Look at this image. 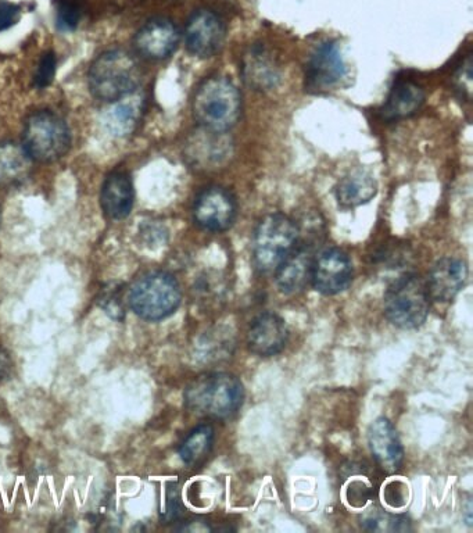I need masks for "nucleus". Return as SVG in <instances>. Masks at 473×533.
I'll list each match as a JSON object with an SVG mask.
<instances>
[{
	"label": "nucleus",
	"mask_w": 473,
	"mask_h": 533,
	"mask_svg": "<svg viewBox=\"0 0 473 533\" xmlns=\"http://www.w3.org/2000/svg\"><path fill=\"white\" fill-rule=\"evenodd\" d=\"M425 102V92L421 85L406 78H399L386 102L383 103L381 116L386 121H399L414 116Z\"/></svg>",
	"instance_id": "6ab92c4d"
},
{
	"label": "nucleus",
	"mask_w": 473,
	"mask_h": 533,
	"mask_svg": "<svg viewBox=\"0 0 473 533\" xmlns=\"http://www.w3.org/2000/svg\"><path fill=\"white\" fill-rule=\"evenodd\" d=\"M238 214L236 199L222 186H209L197 195L193 220L204 231L224 232L235 223Z\"/></svg>",
	"instance_id": "6e6552de"
},
{
	"label": "nucleus",
	"mask_w": 473,
	"mask_h": 533,
	"mask_svg": "<svg viewBox=\"0 0 473 533\" xmlns=\"http://www.w3.org/2000/svg\"><path fill=\"white\" fill-rule=\"evenodd\" d=\"M368 445L372 456L383 471L394 474L404 461V449L392 422L385 417L372 422L368 429Z\"/></svg>",
	"instance_id": "4468645a"
},
{
	"label": "nucleus",
	"mask_w": 473,
	"mask_h": 533,
	"mask_svg": "<svg viewBox=\"0 0 473 533\" xmlns=\"http://www.w3.org/2000/svg\"><path fill=\"white\" fill-rule=\"evenodd\" d=\"M0 224H2V211H0Z\"/></svg>",
	"instance_id": "473e14b6"
},
{
	"label": "nucleus",
	"mask_w": 473,
	"mask_h": 533,
	"mask_svg": "<svg viewBox=\"0 0 473 533\" xmlns=\"http://www.w3.org/2000/svg\"><path fill=\"white\" fill-rule=\"evenodd\" d=\"M14 363L10 353L6 349L0 348V381H6L12 377Z\"/></svg>",
	"instance_id": "7c9ffc66"
},
{
	"label": "nucleus",
	"mask_w": 473,
	"mask_h": 533,
	"mask_svg": "<svg viewBox=\"0 0 473 533\" xmlns=\"http://www.w3.org/2000/svg\"><path fill=\"white\" fill-rule=\"evenodd\" d=\"M215 432L209 424H202L193 429L179 446V456L186 465L203 463L214 445Z\"/></svg>",
	"instance_id": "b1692460"
},
{
	"label": "nucleus",
	"mask_w": 473,
	"mask_h": 533,
	"mask_svg": "<svg viewBox=\"0 0 473 533\" xmlns=\"http://www.w3.org/2000/svg\"><path fill=\"white\" fill-rule=\"evenodd\" d=\"M100 309L105 311L111 320H116L118 323L125 318V304L123 298V285L110 284L102 289L98 298Z\"/></svg>",
	"instance_id": "bb28decb"
},
{
	"label": "nucleus",
	"mask_w": 473,
	"mask_h": 533,
	"mask_svg": "<svg viewBox=\"0 0 473 533\" xmlns=\"http://www.w3.org/2000/svg\"><path fill=\"white\" fill-rule=\"evenodd\" d=\"M181 300V286L177 279L164 271H153L136 279L127 295L129 309L142 320L152 323L172 316Z\"/></svg>",
	"instance_id": "39448f33"
},
{
	"label": "nucleus",
	"mask_w": 473,
	"mask_h": 533,
	"mask_svg": "<svg viewBox=\"0 0 473 533\" xmlns=\"http://www.w3.org/2000/svg\"><path fill=\"white\" fill-rule=\"evenodd\" d=\"M114 103L116 105L107 110L105 117H103V123H105L107 131L114 137H127L135 131L136 125L141 120L145 100H143L142 95L135 92Z\"/></svg>",
	"instance_id": "412c9836"
},
{
	"label": "nucleus",
	"mask_w": 473,
	"mask_h": 533,
	"mask_svg": "<svg viewBox=\"0 0 473 533\" xmlns=\"http://www.w3.org/2000/svg\"><path fill=\"white\" fill-rule=\"evenodd\" d=\"M300 242V228L282 213L268 214L253 236L254 266L261 274H275Z\"/></svg>",
	"instance_id": "20e7f679"
},
{
	"label": "nucleus",
	"mask_w": 473,
	"mask_h": 533,
	"mask_svg": "<svg viewBox=\"0 0 473 533\" xmlns=\"http://www.w3.org/2000/svg\"><path fill=\"white\" fill-rule=\"evenodd\" d=\"M135 192L128 174L116 171L103 182L100 206L110 220H124L134 207Z\"/></svg>",
	"instance_id": "a211bd4d"
},
{
	"label": "nucleus",
	"mask_w": 473,
	"mask_h": 533,
	"mask_svg": "<svg viewBox=\"0 0 473 533\" xmlns=\"http://www.w3.org/2000/svg\"><path fill=\"white\" fill-rule=\"evenodd\" d=\"M361 527L371 532H406L411 531V521L406 515L369 511L361 518Z\"/></svg>",
	"instance_id": "393cba45"
},
{
	"label": "nucleus",
	"mask_w": 473,
	"mask_h": 533,
	"mask_svg": "<svg viewBox=\"0 0 473 533\" xmlns=\"http://www.w3.org/2000/svg\"><path fill=\"white\" fill-rule=\"evenodd\" d=\"M314 257L313 246L297 243L296 249L275 271L279 291L285 295H295L303 291L311 279Z\"/></svg>",
	"instance_id": "dca6fc26"
},
{
	"label": "nucleus",
	"mask_w": 473,
	"mask_h": 533,
	"mask_svg": "<svg viewBox=\"0 0 473 533\" xmlns=\"http://www.w3.org/2000/svg\"><path fill=\"white\" fill-rule=\"evenodd\" d=\"M346 75V63L339 46L324 42L315 48L306 64V88L308 91H328L339 84Z\"/></svg>",
	"instance_id": "9b49d317"
},
{
	"label": "nucleus",
	"mask_w": 473,
	"mask_h": 533,
	"mask_svg": "<svg viewBox=\"0 0 473 533\" xmlns=\"http://www.w3.org/2000/svg\"><path fill=\"white\" fill-rule=\"evenodd\" d=\"M468 274V264L457 257L437 261L426 281L430 298L440 303L451 302L467 284Z\"/></svg>",
	"instance_id": "2eb2a0df"
},
{
	"label": "nucleus",
	"mask_w": 473,
	"mask_h": 533,
	"mask_svg": "<svg viewBox=\"0 0 473 533\" xmlns=\"http://www.w3.org/2000/svg\"><path fill=\"white\" fill-rule=\"evenodd\" d=\"M177 531H184V532H206V531H213V528L210 527L209 524H207L206 521H189L186 522V525H182V527H178Z\"/></svg>",
	"instance_id": "2f4dec72"
},
{
	"label": "nucleus",
	"mask_w": 473,
	"mask_h": 533,
	"mask_svg": "<svg viewBox=\"0 0 473 533\" xmlns=\"http://www.w3.org/2000/svg\"><path fill=\"white\" fill-rule=\"evenodd\" d=\"M19 19V6L10 2H0V31L9 30Z\"/></svg>",
	"instance_id": "c85d7f7f"
},
{
	"label": "nucleus",
	"mask_w": 473,
	"mask_h": 533,
	"mask_svg": "<svg viewBox=\"0 0 473 533\" xmlns=\"http://www.w3.org/2000/svg\"><path fill=\"white\" fill-rule=\"evenodd\" d=\"M193 116L204 130L228 132L242 116V95L238 87L220 75L207 78L193 98Z\"/></svg>",
	"instance_id": "f03ea898"
},
{
	"label": "nucleus",
	"mask_w": 473,
	"mask_h": 533,
	"mask_svg": "<svg viewBox=\"0 0 473 533\" xmlns=\"http://www.w3.org/2000/svg\"><path fill=\"white\" fill-rule=\"evenodd\" d=\"M243 80L256 91H271L281 81V69L271 53L261 46H254L243 56Z\"/></svg>",
	"instance_id": "f3484780"
},
{
	"label": "nucleus",
	"mask_w": 473,
	"mask_h": 533,
	"mask_svg": "<svg viewBox=\"0 0 473 533\" xmlns=\"http://www.w3.org/2000/svg\"><path fill=\"white\" fill-rule=\"evenodd\" d=\"M430 298L426 281L418 274L394 279L385 295V314L394 327L415 329L429 316Z\"/></svg>",
	"instance_id": "423d86ee"
},
{
	"label": "nucleus",
	"mask_w": 473,
	"mask_h": 533,
	"mask_svg": "<svg viewBox=\"0 0 473 533\" xmlns=\"http://www.w3.org/2000/svg\"><path fill=\"white\" fill-rule=\"evenodd\" d=\"M57 70V59L53 52L43 53L39 60L37 71L34 75V85L38 89L48 88L55 80Z\"/></svg>",
	"instance_id": "cd10ccee"
},
{
	"label": "nucleus",
	"mask_w": 473,
	"mask_h": 533,
	"mask_svg": "<svg viewBox=\"0 0 473 533\" xmlns=\"http://www.w3.org/2000/svg\"><path fill=\"white\" fill-rule=\"evenodd\" d=\"M56 25L62 32H73L85 13L84 0H55Z\"/></svg>",
	"instance_id": "a878e982"
},
{
	"label": "nucleus",
	"mask_w": 473,
	"mask_h": 533,
	"mask_svg": "<svg viewBox=\"0 0 473 533\" xmlns=\"http://www.w3.org/2000/svg\"><path fill=\"white\" fill-rule=\"evenodd\" d=\"M178 27L171 20L153 19L136 32L134 44L136 52L149 60H163L170 57L178 48Z\"/></svg>",
	"instance_id": "f8f14e48"
},
{
	"label": "nucleus",
	"mask_w": 473,
	"mask_h": 533,
	"mask_svg": "<svg viewBox=\"0 0 473 533\" xmlns=\"http://www.w3.org/2000/svg\"><path fill=\"white\" fill-rule=\"evenodd\" d=\"M30 155L23 145L14 142L0 143V186L16 188L30 178L32 171Z\"/></svg>",
	"instance_id": "aec40b11"
},
{
	"label": "nucleus",
	"mask_w": 473,
	"mask_h": 533,
	"mask_svg": "<svg viewBox=\"0 0 473 533\" xmlns=\"http://www.w3.org/2000/svg\"><path fill=\"white\" fill-rule=\"evenodd\" d=\"M70 146V128L55 113L46 110L34 113L24 125L23 148L35 162H56L66 155Z\"/></svg>",
	"instance_id": "0eeeda50"
},
{
	"label": "nucleus",
	"mask_w": 473,
	"mask_h": 533,
	"mask_svg": "<svg viewBox=\"0 0 473 533\" xmlns=\"http://www.w3.org/2000/svg\"><path fill=\"white\" fill-rule=\"evenodd\" d=\"M227 28L213 10L202 9L193 13L185 27V45L193 56H214L224 45Z\"/></svg>",
	"instance_id": "9d476101"
},
{
	"label": "nucleus",
	"mask_w": 473,
	"mask_h": 533,
	"mask_svg": "<svg viewBox=\"0 0 473 533\" xmlns=\"http://www.w3.org/2000/svg\"><path fill=\"white\" fill-rule=\"evenodd\" d=\"M310 282L322 295L333 296L346 291L353 282L350 257L338 248L325 249L314 257Z\"/></svg>",
	"instance_id": "1a4fd4ad"
},
{
	"label": "nucleus",
	"mask_w": 473,
	"mask_h": 533,
	"mask_svg": "<svg viewBox=\"0 0 473 533\" xmlns=\"http://www.w3.org/2000/svg\"><path fill=\"white\" fill-rule=\"evenodd\" d=\"M227 132L204 130L202 137L196 138L195 150L191 153L196 164L203 168L217 166L231 155L232 143Z\"/></svg>",
	"instance_id": "5701e85b"
},
{
	"label": "nucleus",
	"mask_w": 473,
	"mask_h": 533,
	"mask_svg": "<svg viewBox=\"0 0 473 533\" xmlns=\"http://www.w3.org/2000/svg\"><path fill=\"white\" fill-rule=\"evenodd\" d=\"M88 81L96 99L114 103L141 87V66L127 50H109L92 63Z\"/></svg>",
	"instance_id": "7ed1b4c3"
},
{
	"label": "nucleus",
	"mask_w": 473,
	"mask_h": 533,
	"mask_svg": "<svg viewBox=\"0 0 473 533\" xmlns=\"http://www.w3.org/2000/svg\"><path fill=\"white\" fill-rule=\"evenodd\" d=\"M288 327L278 314H260L254 318L247 331V345L250 352L260 357H271L281 353L288 342Z\"/></svg>",
	"instance_id": "ddd939ff"
},
{
	"label": "nucleus",
	"mask_w": 473,
	"mask_h": 533,
	"mask_svg": "<svg viewBox=\"0 0 473 533\" xmlns=\"http://www.w3.org/2000/svg\"><path fill=\"white\" fill-rule=\"evenodd\" d=\"M142 235L145 236V239H148L150 243L157 245V243H161L166 239L167 232L161 227V225L148 224L143 225Z\"/></svg>",
	"instance_id": "c756f323"
},
{
	"label": "nucleus",
	"mask_w": 473,
	"mask_h": 533,
	"mask_svg": "<svg viewBox=\"0 0 473 533\" xmlns=\"http://www.w3.org/2000/svg\"><path fill=\"white\" fill-rule=\"evenodd\" d=\"M184 399L186 407L197 416L225 420L242 407L245 389L235 375L214 372L195 379L186 388Z\"/></svg>",
	"instance_id": "f257e3e1"
},
{
	"label": "nucleus",
	"mask_w": 473,
	"mask_h": 533,
	"mask_svg": "<svg viewBox=\"0 0 473 533\" xmlns=\"http://www.w3.org/2000/svg\"><path fill=\"white\" fill-rule=\"evenodd\" d=\"M378 193V182L365 170L351 171L343 177L336 188V198L344 209H354L371 202Z\"/></svg>",
	"instance_id": "4be33fe9"
}]
</instances>
